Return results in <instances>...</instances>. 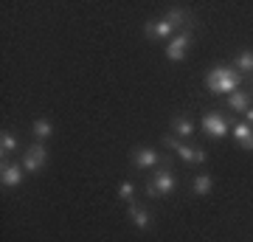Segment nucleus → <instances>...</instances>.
<instances>
[{
    "instance_id": "obj_8",
    "label": "nucleus",
    "mask_w": 253,
    "mask_h": 242,
    "mask_svg": "<svg viewBox=\"0 0 253 242\" xmlns=\"http://www.w3.org/2000/svg\"><path fill=\"white\" fill-rule=\"evenodd\" d=\"M172 31H174V26L166 17L146 23V37H149V40H166V37H172Z\"/></svg>"
},
{
    "instance_id": "obj_16",
    "label": "nucleus",
    "mask_w": 253,
    "mask_h": 242,
    "mask_svg": "<svg viewBox=\"0 0 253 242\" xmlns=\"http://www.w3.org/2000/svg\"><path fill=\"white\" fill-rule=\"evenodd\" d=\"M0 152H3V161H6V155L17 152V138L11 133H3L0 135Z\"/></svg>"
},
{
    "instance_id": "obj_21",
    "label": "nucleus",
    "mask_w": 253,
    "mask_h": 242,
    "mask_svg": "<svg viewBox=\"0 0 253 242\" xmlns=\"http://www.w3.org/2000/svg\"><path fill=\"white\" fill-rule=\"evenodd\" d=\"M245 124H251V127H253V107L245 113Z\"/></svg>"
},
{
    "instance_id": "obj_15",
    "label": "nucleus",
    "mask_w": 253,
    "mask_h": 242,
    "mask_svg": "<svg viewBox=\"0 0 253 242\" xmlns=\"http://www.w3.org/2000/svg\"><path fill=\"white\" fill-rule=\"evenodd\" d=\"M234 68L239 73H253V51H242V54L236 56Z\"/></svg>"
},
{
    "instance_id": "obj_12",
    "label": "nucleus",
    "mask_w": 253,
    "mask_h": 242,
    "mask_svg": "<svg viewBox=\"0 0 253 242\" xmlns=\"http://www.w3.org/2000/svg\"><path fill=\"white\" fill-rule=\"evenodd\" d=\"M31 133H34L37 141H45V138H51V135H54V124H51L48 118H37L34 127H31Z\"/></svg>"
},
{
    "instance_id": "obj_14",
    "label": "nucleus",
    "mask_w": 253,
    "mask_h": 242,
    "mask_svg": "<svg viewBox=\"0 0 253 242\" xmlns=\"http://www.w3.org/2000/svg\"><path fill=\"white\" fill-rule=\"evenodd\" d=\"M211 189H214V180H211V175H197V178H194V194L206 197Z\"/></svg>"
},
{
    "instance_id": "obj_9",
    "label": "nucleus",
    "mask_w": 253,
    "mask_h": 242,
    "mask_svg": "<svg viewBox=\"0 0 253 242\" xmlns=\"http://www.w3.org/2000/svg\"><path fill=\"white\" fill-rule=\"evenodd\" d=\"M231 133H234V138L239 141V146L242 149H248V152H253V127L245 124V121H239V124L231 127Z\"/></svg>"
},
{
    "instance_id": "obj_4",
    "label": "nucleus",
    "mask_w": 253,
    "mask_h": 242,
    "mask_svg": "<svg viewBox=\"0 0 253 242\" xmlns=\"http://www.w3.org/2000/svg\"><path fill=\"white\" fill-rule=\"evenodd\" d=\"M48 163V152L42 144H31L26 152H23V169L28 172H40Z\"/></svg>"
},
{
    "instance_id": "obj_17",
    "label": "nucleus",
    "mask_w": 253,
    "mask_h": 242,
    "mask_svg": "<svg viewBox=\"0 0 253 242\" xmlns=\"http://www.w3.org/2000/svg\"><path fill=\"white\" fill-rule=\"evenodd\" d=\"M172 130H174V135H177V138H189V135L194 133V124H191L189 118H174Z\"/></svg>"
},
{
    "instance_id": "obj_10",
    "label": "nucleus",
    "mask_w": 253,
    "mask_h": 242,
    "mask_svg": "<svg viewBox=\"0 0 253 242\" xmlns=\"http://www.w3.org/2000/svg\"><path fill=\"white\" fill-rule=\"evenodd\" d=\"M228 107L236 110V113H248V110H251V96H248L245 90H234V93L228 96Z\"/></svg>"
},
{
    "instance_id": "obj_2",
    "label": "nucleus",
    "mask_w": 253,
    "mask_h": 242,
    "mask_svg": "<svg viewBox=\"0 0 253 242\" xmlns=\"http://www.w3.org/2000/svg\"><path fill=\"white\" fill-rule=\"evenodd\" d=\"M174 186H177L174 172L172 169H158L152 178H149V183H146V194H149V197H169L174 192Z\"/></svg>"
},
{
    "instance_id": "obj_6",
    "label": "nucleus",
    "mask_w": 253,
    "mask_h": 242,
    "mask_svg": "<svg viewBox=\"0 0 253 242\" xmlns=\"http://www.w3.org/2000/svg\"><path fill=\"white\" fill-rule=\"evenodd\" d=\"M0 183H3V189L20 186V183H23V166L3 161V166H0Z\"/></svg>"
},
{
    "instance_id": "obj_7",
    "label": "nucleus",
    "mask_w": 253,
    "mask_h": 242,
    "mask_svg": "<svg viewBox=\"0 0 253 242\" xmlns=\"http://www.w3.org/2000/svg\"><path fill=\"white\" fill-rule=\"evenodd\" d=\"M158 161H161V155L155 152V149H149V146L132 149V166H138V169H149V166H155Z\"/></svg>"
},
{
    "instance_id": "obj_18",
    "label": "nucleus",
    "mask_w": 253,
    "mask_h": 242,
    "mask_svg": "<svg viewBox=\"0 0 253 242\" xmlns=\"http://www.w3.org/2000/svg\"><path fill=\"white\" fill-rule=\"evenodd\" d=\"M118 200L132 203V200H135V183H129V180H126V183H121V186H118Z\"/></svg>"
},
{
    "instance_id": "obj_20",
    "label": "nucleus",
    "mask_w": 253,
    "mask_h": 242,
    "mask_svg": "<svg viewBox=\"0 0 253 242\" xmlns=\"http://www.w3.org/2000/svg\"><path fill=\"white\" fill-rule=\"evenodd\" d=\"M163 146H166V149H174V152H177V146H180L177 135H163Z\"/></svg>"
},
{
    "instance_id": "obj_3",
    "label": "nucleus",
    "mask_w": 253,
    "mask_h": 242,
    "mask_svg": "<svg viewBox=\"0 0 253 242\" xmlns=\"http://www.w3.org/2000/svg\"><path fill=\"white\" fill-rule=\"evenodd\" d=\"M203 133L211 135V138H225L231 133V124L222 113H206L203 116Z\"/></svg>"
},
{
    "instance_id": "obj_5",
    "label": "nucleus",
    "mask_w": 253,
    "mask_h": 242,
    "mask_svg": "<svg viewBox=\"0 0 253 242\" xmlns=\"http://www.w3.org/2000/svg\"><path fill=\"white\" fill-rule=\"evenodd\" d=\"M189 45H191L189 31H186V34L172 37V40H169V45H166V56H169L172 62H180L183 56H186V51H189Z\"/></svg>"
},
{
    "instance_id": "obj_19",
    "label": "nucleus",
    "mask_w": 253,
    "mask_h": 242,
    "mask_svg": "<svg viewBox=\"0 0 253 242\" xmlns=\"http://www.w3.org/2000/svg\"><path fill=\"white\" fill-rule=\"evenodd\" d=\"M166 20H169V23H172V26L177 28V26H183V23L189 20V14H186V11H183V9H172V11H169V14H166Z\"/></svg>"
},
{
    "instance_id": "obj_11",
    "label": "nucleus",
    "mask_w": 253,
    "mask_h": 242,
    "mask_svg": "<svg viewBox=\"0 0 253 242\" xmlns=\"http://www.w3.org/2000/svg\"><path fill=\"white\" fill-rule=\"evenodd\" d=\"M177 155H180V161H186V163H203L206 161V152H203L200 146H186V144L177 146Z\"/></svg>"
},
{
    "instance_id": "obj_1",
    "label": "nucleus",
    "mask_w": 253,
    "mask_h": 242,
    "mask_svg": "<svg viewBox=\"0 0 253 242\" xmlns=\"http://www.w3.org/2000/svg\"><path fill=\"white\" fill-rule=\"evenodd\" d=\"M239 85H242V73L236 71V68L219 65V68L206 73V88L211 90V93H217V96H222V93L231 96L234 90H239Z\"/></svg>"
},
{
    "instance_id": "obj_13",
    "label": "nucleus",
    "mask_w": 253,
    "mask_h": 242,
    "mask_svg": "<svg viewBox=\"0 0 253 242\" xmlns=\"http://www.w3.org/2000/svg\"><path fill=\"white\" fill-rule=\"evenodd\" d=\"M129 217H132V225L135 228H149V211L138 206H129Z\"/></svg>"
}]
</instances>
